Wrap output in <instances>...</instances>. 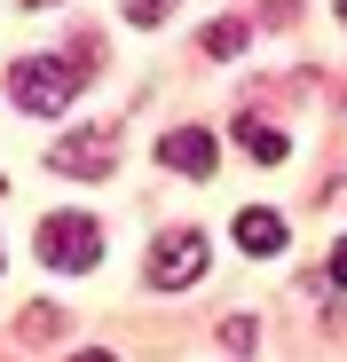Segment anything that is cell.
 I'll return each instance as SVG.
<instances>
[{
	"label": "cell",
	"instance_id": "obj_2",
	"mask_svg": "<svg viewBox=\"0 0 347 362\" xmlns=\"http://www.w3.org/2000/svg\"><path fill=\"white\" fill-rule=\"evenodd\" d=\"M103 252V228L87 213H40V260L47 268H64V276H87Z\"/></svg>",
	"mask_w": 347,
	"mask_h": 362
},
{
	"label": "cell",
	"instance_id": "obj_4",
	"mask_svg": "<svg viewBox=\"0 0 347 362\" xmlns=\"http://www.w3.org/2000/svg\"><path fill=\"white\" fill-rule=\"evenodd\" d=\"M198 276H205V236H198V228H174L166 245L150 252V284H158V291H190Z\"/></svg>",
	"mask_w": 347,
	"mask_h": 362
},
{
	"label": "cell",
	"instance_id": "obj_12",
	"mask_svg": "<svg viewBox=\"0 0 347 362\" xmlns=\"http://www.w3.org/2000/svg\"><path fill=\"white\" fill-rule=\"evenodd\" d=\"M339 16H347V0H339Z\"/></svg>",
	"mask_w": 347,
	"mask_h": 362
},
{
	"label": "cell",
	"instance_id": "obj_8",
	"mask_svg": "<svg viewBox=\"0 0 347 362\" xmlns=\"http://www.w3.org/2000/svg\"><path fill=\"white\" fill-rule=\"evenodd\" d=\"M205 55H245V24H237V16L205 24Z\"/></svg>",
	"mask_w": 347,
	"mask_h": 362
},
{
	"label": "cell",
	"instance_id": "obj_13",
	"mask_svg": "<svg viewBox=\"0 0 347 362\" xmlns=\"http://www.w3.org/2000/svg\"><path fill=\"white\" fill-rule=\"evenodd\" d=\"M0 189H8V181H0Z\"/></svg>",
	"mask_w": 347,
	"mask_h": 362
},
{
	"label": "cell",
	"instance_id": "obj_10",
	"mask_svg": "<svg viewBox=\"0 0 347 362\" xmlns=\"http://www.w3.org/2000/svg\"><path fill=\"white\" fill-rule=\"evenodd\" d=\"M331 284H347V236H339V252H331Z\"/></svg>",
	"mask_w": 347,
	"mask_h": 362
},
{
	"label": "cell",
	"instance_id": "obj_6",
	"mask_svg": "<svg viewBox=\"0 0 347 362\" xmlns=\"http://www.w3.org/2000/svg\"><path fill=\"white\" fill-rule=\"evenodd\" d=\"M237 245H245V252H284V221H276V213H261V205H253V213H237Z\"/></svg>",
	"mask_w": 347,
	"mask_h": 362
},
{
	"label": "cell",
	"instance_id": "obj_5",
	"mask_svg": "<svg viewBox=\"0 0 347 362\" xmlns=\"http://www.w3.org/2000/svg\"><path fill=\"white\" fill-rule=\"evenodd\" d=\"M158 165L205 181V173H213V134H205V127H166V134H158Z\"/></svg>",
	"mask_w": 347,
	"mask_h": 362
},
{
	"label": "cell",
	"instance_id": "obj_9",
	"mask_svg": "<svg viewBox=\"0 0 347 362\" xmlns=\"http://www.w3.org/2000/svg\"><path fill=\"white\" fill-rule=\"evenodd\" d=\"M119 8H127V24H166L174 0H119Z\"/></svg>",
	"mask_w": 347,
	"mask_h": 362
},
{
	"label": "cell",
	"instance_id": "obj_7",
	"mask_svg": "<svg viewBox=\"0 0 347 362\" xmlns=\"http://www.w3.org/2000/svg\"><path fill=\"white\" fill-rule=\"evenodd\" d=\"M237 134H245V150H253V158H261V165H276V158H284V150H292V142H284V134H276V127H261V118H245V127H237Z\"/></svg>",
	"mask_w": 347,
	"mask_h": 362
},
{
	"label": "cell",
	"instance_id": "obj_11",
	"mask_svg": "<svg viewBox=\"0 0 347 362\" xmlns=\"http://www.w3.org/2000/svg\"><path fill=\"white\" fill-rule=\"evenodd\" d=\"M72 362H119V354H103V346H95V354H72Z\"/></svg>",
	"mask_w": 347,
	"mask_h": 362
},
{
	"label": "cell",
	"instance_id": "obj_1",
	"mask_svg": "<svg viewBox=\"0 0 347 362\" xmlns=\"http://www.w3.org/2000/svg\"><path fill=\"white\" fill-rule=\"evenodd\" d=\"M79 79H87V64H72V55H24V64L8 71V95H16V110L55 118V110L79 95Z\"/></svg>",
	"mask_w": 347,
	"mask_h": 362
},
{
	"label": "cell",
	"instance_id": "obj_3",
	"mask_svg": "<svg viewBox=\"0 0 347 362\" xmlns=\"http://www.w3.org/2000/svg\"><path fill=\"white\" fill-rule=\"evenodd\" d=\"M47 165L55 173H79V181H103L110 165H119V127H79V134H64V142H47Z\"/></svg>",
	"mask_w": 347,
	"mask_h": 362
}]
</instances>
